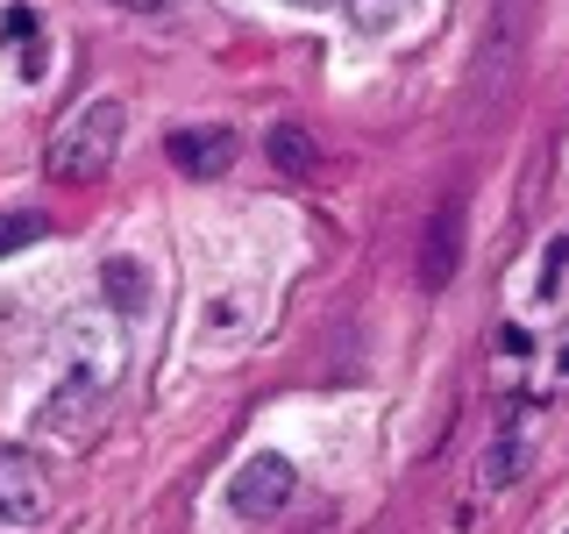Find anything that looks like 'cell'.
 I'll return each mask as SVG.
<instances>
[{
  "instance_id": "cell-1",
  "label": "cell",
  "mask_w": 569,
  "mask_h": 534,
  "mask_svg": "<svg viewBox=\"0 0 569 534\" xmlns=\"http://www.w3.org/2000/svg\"><path fill=\"white\" fill-rule=\"evenodd\" d=\"M121 129H129V107H121L114 93L86 100L79 115L58 129V142H50V178H71V186H93V178L114 165L121 150Z\"/></svg>"
},
{
  "instance_id": "cell-2",
  "label": "cell",
  "mask_w": 569,
  "mask_h": 534,
  "mask_svg": "<svg viewBox=\"0 0 569 534\" xmlns=\"http://www.w3.org/2000/svg\"><path fill=\"white\" fill-rule=\"evenodd\" d=\"M58 364L71 370V378L114 392L121 370H129V335H121L114 307H79V314H64V320H58Z\"/></svg>"
},
{
  "instance_id": "cell-3",
  "label": "cell",
  "mask_w": 569,
  "mask_h": 534,
  "mask_svg": "<svg viewBox=\"0 0 569 534\" xmlns=\"http://www.w3.org/2000/svg\"><path fill=\"white\" fill-rule=\"evenodd\" d=\"M292 492H299V471L278 449H257L236 477H228V513H236V521H271V513H284Z\"/></svg>"
},
{
  "instance_id": "cell-4",
  "label": "cell",
  "mask_w": 569,
  "mask_h": 534,
  "mask_svg": "<svg viewBox=\"0 0 569 534\" xmlns=\"http://www.w3.org/2000/svg\"><path fill=\"white\" fill-rule=\"evenodd\" d=\"M100 421H107V392L64 370V385L50 392L43 414H36V435L58 442V449H79V442H93V435H100Z\"/></svg>"
},
{
  "instance_id": "cell-5",
  "label": "cell",
  "mask_w": 569,
  "mask_h": 534,
  "mask_svg": "<svg viewBox=\"0 0 569 534\" xmlns=\"http://www.w3.org/2000/svg\"><path fill=\"white\" fill-rule=\"evenodd\" d=\"M50 471L29 449H0V527H43Z\"/></svg>"
},
{
  "instance_id": "cell-6",
  "label": "cell",
  "mask_w": 569,
  "mask_h": 534,
  "mask_svg": "<svg viewBox=\"0 0 569 534\" xmlns=\"http://www.w3.org/2000/svg\"><path fill=\"white\" fill-rule=\"evenodd\" d=\"M164 150L186 178H228V165H236V129L228 121H200V129H178Z\"/></svg>"
},
{
  "instance_id": "cell-7",
  "label": "cell",
  "mask_w": 569,
  "mask_h": 534,
  "mask_svg": "<svg viewBox=\"0 0 569 534\" xmlns=\"http://www.w3.org/2000/svg\"><path fill=\"white\" fill-rule=\"evenodd\" d=\"M456 264H462V214H456V207H441L435 221H427V257H420V285H427V293H441V285L456 278Z\"/></svg>"
},
{
  "instance_id": "cell-8",
  "label": "cell",
  "mask_w": 569,
  "mask_h": 534,
  "mask_svg": "<svg viewBox=\"0 0 569 534\" xmlns=\"http://www.w3.org/2000/svg\"><path fill=\"white\" fill-rule=\"evenodd\" d=\"M100 285H107V307H121V314L150 307V271H142L136 257H107L100 264Z\"/></svg>"
},
{
  "instance_id": "cell-9",
  "label": "cell",
  "mask_w": 569,
  "mask_h": 534,
  "mask_svg": "<svg viewBox=\"0 0 569 534\" xmlns=\"http://www.w3.org/2000/svg\"><path fill=\"white\" fill-rule=\"evenodd\" d=\"M263 157H271V165H278L284 178H307L320 150H313V136H307V129H299V121H278V129H271V136H263Z\"/></svg>"
},
{
  "instance_id": "cell-10",
  "label": "cell",
  "mask_w": 569,
  "mask_h": 534,
  "mask_svg": "<svg viewBox=\"0 0 569 534\" xmlns=\"http://www.w3.org/2000/svg\"><path fill=\"white\" fill-rule=\"evenodd\" d=\"M342 8H349V22L363 29V36H385L406 14V0H342Z\"/></svg>"
},
{
  "instance_id": "cell-11",
  "label": "cell",
  "mask_w": 569,
  "mask_h": 534,
  "mask_svg": "<svg viewBox=\"0 0 569 534\" xmlns=\"http://www.w3.org/2000/svg\"><path fill=\"white\" fill-rule=\"evenodd\" d=\"M562 264H569V236H556V243H548V257H541V285H533L541 307H556V299H562Z\"/></svg>"
},
{
  "instance_id": "cell-12",
  "label": "cell",
  "mask_w": 569,
  "mask_h": 534,
  "mask_svg": "<svg viewBox=\"0 0 569 534\" xmlns=\"http://www.w3.org/2000/svg\"><path fill=\"white\" fill-rule=\"evenodd\" d=\"M36 236H43V214H8V221H0V257H14V249H29Z\"/></svg>"
},
{
  "instance_id": "cell-13",
  "label": "cell",
  "mask_w": 569,
  "mask_h": 534,
  "mask_svg": "<svg viewBox=\"0 0 569 534\" xmlns=\"http://www.w3.org/2000/svg\"><path fill=\"white\" fill-rule=\"evenodd\" d=\"M114 8H136V14H157V8H164V0H114Z\"/></svg>"
},
{
  "instance_id": "cell-14",
  "label": "cell",
  "mask_w": 569,
  "mask_h": 534,
  "mask_svg": "<svg viewBox=\"0 0 569 534\" xmlns=\"http://www.w3.org/2000/svg\"><path fill=\"white\" fill-rule=\"evenodd\" d=\"M292 8H342V0H292Z\"/></svg>"
}]
</instances>
